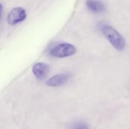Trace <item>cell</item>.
I'll list each match as a JSON object with an SVG mask.
<instances>
[{
	"label": "cell",
	"instance_id": "cell-1",
	"mask_svg": "<svg viewBox=\"0 0 130 129\" xmlns=\"http://www.w3.org/2000/svg\"><path fill=\"white\" fill-rule=\"evenodd\" d=\"M99 30L110 43V44L118 51H123L126 46V40L123 36L113 27L105 23L98 25Z\"/></svg>",
	"mask_w": 130,
	"mask_h": 129
},
{
	"label": "cell",
	"instance_id": "cell-2",
	"mask_svg": "<svg viewBox=\"0 0 130 129\" xmlns=\"http://www.w3.org/2000/svg\"><path fill=\"white\" fill-rule=\"evenodd\" d=\"M76 52V48L72 44L63 43L56 45L50 50V55L56 58H66L73 56Z\"/></svg>",
	"mask_w": 130,
	"mask_h": 129
},
{
	"label": "cell",
	"instance_id": "cell-3",
	"mask_svg": "<svg viewBox=\"0 0 130 129\" xmlns=\"http://www.w3.org/2000/svg\"><path fill=\"white\" fill-rule=\"evenodd\" d=\"M26 18V11L23 8L17 7L13 8L8 15V22L11 25L17 24Z\"/></svg>",
	"mask_w": 130,
	"mask_h": 129
},
{
	"label": "cell",
	"instance_id": "cell-4",
	"mask_svg": "<svg viewBox=\"0 0 130 129\" xmlns=\"http://www.w3.org/2000/svg\"><path fill=\"white\" fill-rule=\"evenodd\" d=\"M71 78L70 74L62 73L53 76L46 81V84L50 87H59L65 84Z\"/></svg>",
	"mask_w": 130,
	"mask_h": 129
},
{
	"label": "cell",
	"instance_id": "cell-5",
	"mask_svg": "<svg viewBox=\"0 0 130 129\" xmlns=\"http://www.w3.org/2000/svg\"><path fill=\"white\" fill-rule=\"evenodd\" d=\"M50 71L49 66L42 62H38L33 67V73L34 74L35 77L40 80H42L46 77Z\"/></svg>",
	"mask_w": 130,
	"mask_h": 129
},
{
	"label": "cell",
	"instance_id": "cell-6",
	"mask_svg": "<svg viewBox=\"0 0 130 129\" xmlns=\"http://www.w3.org/2000/svg\"><path fill=\"white\" fill-rule=\"evenodd\" d=\"M86 5L91 12L95 14L102 13L106 10L104 4L100 0H87Z\"/></svg>",
	"mask_w": 130,
	"mask_h": 129
},
{
	"label": "cell",
	"instance_id": "cell-7",
	"mask_svg": "<svg viewBox=\"0 0 130 129\" xmlns=\"http://www.w3.org/2000/svg\"><path fill=\"white\" fill-rule=\"evenodd\" d=\"M71 129H89L88 125L83 122H78L73 124Z\"/></svg>",
	"mask_w": 130,
	"mask_h": 129
},
{
	"label": "cell",
	"instance_id": "cell-8",
	"mask_svg": "<svg viewBox=\"0 0 130 129\" xmlns=\"http://www.w3.org/2000/svg\"><path fill=\"white\" fill-rule=\"evenodd\" d=\"M2 6L0 4V17H1V14H2Z\"/></svg>",
	"mask_w": 130,
	"mask_h": 129
}]
</instances>
